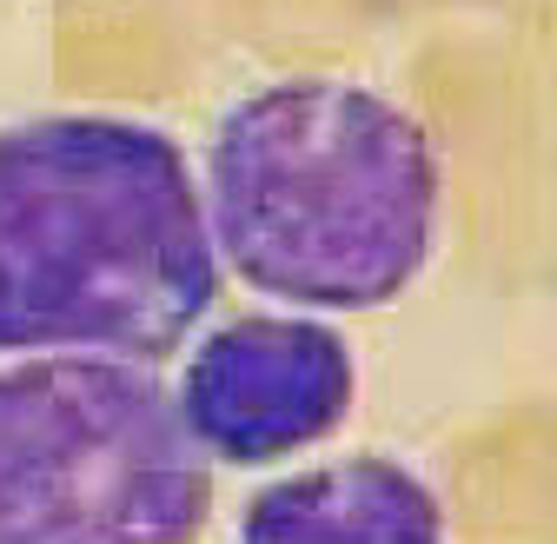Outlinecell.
I'll use <instances>...</instances> for the list:
<instances>
[{
    "instance_id": "6da1fadb",
    "label": "cell",
    "mask_w": 557,
    "mask_h": 544,
    "mask_svg": "<svg viewBox=\"0 0 557 544\" xmlns=\"http://www.w3.org/2000/svg\"><path fill=\"white\" fill-rule=\"evenodd\" d=\"M226 272L166 126L66 107L0 126V359L173 366Z\"/></svg>"
},
{
    "instance_id": "7a4b0ae2",
    "label": "cell",
    "mask_w": 557,
    "mask_h": 544,
    "mask_svg": "<svg viewBox=\"0 0 557 544\" xmlns=\"http://www.w3.org/2000/svg\"><path fill=\"white\" fill-rule=\"evenodd\" d=\"M193 166L220 272L265 306L385 312L432 272L445 239L432 126L352 74L246 87Z\"/></svg>"
},
{
    "instance_id": "3957f363",
    "label": "cell",
    "mask_w": 557,
    "mask_h": 544,
    "mask_svg": "<svg viewBox=\"0 0 557 544\" xmlns=\"http://www.w3.org/2000/svg\"><path fill=\"white\" fill-rule=\"evenodd\" d=\"M213 518L166 366L0 359V544H186Z\"/></svg>"
},
{
    "instance_id": "277c9868",
    "label": "cell",
    "mask_w": 557,
    "mask_h": 544,
    "mask_svg": "<svg viewBox=\"0 0 557 544\" xmlns=\"http://www.w3.org/2000/svg\"><path fill=\"white\" fill-rule=\"evenodd\" d=\"M173 405L213 471H278L345 432L359 405V353L325 312L206 319L173 372Z\"/></svg>"
},
{
    "instance_id": "5b68a950",
    "label": "cell",
    "mask_w": 557,
    "mask_h": 544,
    "mask_svg": "<svg viewBox=\"0 0 557 544\" xmlns=\"http://www.w3.org/2000/svg\"><path fill=\"white\" fill-rule=\"evenodd\" d=\"M233 531L246 544H438L451 537V505L418 465L392 452H345L265 479Z\"/></svg>"
}]
</instances>
